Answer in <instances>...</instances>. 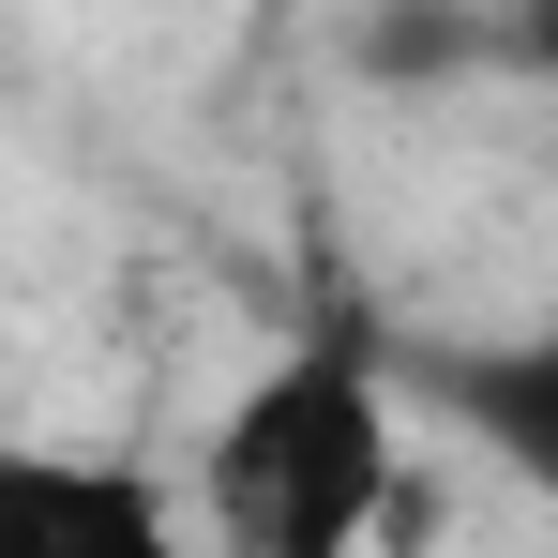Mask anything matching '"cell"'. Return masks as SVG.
I'll return each instance as SVG.
<instances>
[{"instance_id": "6da1fadb", "label": "cell", "mask_w": 558, "mask_h": 558, "mask_svg": "<svg viewBox=\"0 0 558 558\" xmlns=\"http://www.w3.org/2000/svg\"><path fill=\"white\" fill-rule=\"evenodd\" d=\"M408 468V363L363 317L287 332L196 438V544L211 558H377Z\"/></svg>"}, {"instance_id": "277c9868", "label": "cell", "mask_w": 558, "mask_h": 558, "mask_svg": "<svg viewBox=\"0 0 558 558\" xmlns=\"http://www.w3.org/2000/svg\"><path fill=\"white\" fill-rule=\"evenodd\" d=\"M483 76L558 92V0H483Z\"/></svg>"}, {"instance_id": "3957f363", "label": "cell", "mask_w": 558, "mask_h": 558, "mask_svg": "<svg viewBox=\"0 0 558 558\" xmlns=\"http://www.w3.org/2000/svg\"><path fill=\"white\" fill-rule=\"evenodd\" d=\"M408 392L453 423L468 453L498 468V483H529L558 513V332H498V348H423Z\"/></svg>"}, {"instance_id": "5b68a950", "label": "cell", "mask_w": 558, "mask_h": 558, "mask_svg": "<svg viewBox=\"0 0 558 558\" xmlns=\"http://www.w3.org/2000/svg\"><path fill=\"white\" fill-rule=\"evenodd\" d=\"M272 15H302V0H272Z\"/></svg>"}, {"instance_id": "7a4b0ae2", "label": "cell", "mask_w": 558, "mask_h": 558, "mask_svg": "<svg viewBox=\"0 0 558 558\" xmlns=\"http://www.w3.org/2000/svg\"><path fill=\"white\" fill-rule=\"evenodd\" d=\"M0 558H211V544L167 468L76 453V438H0Z\"/></svg>"}]
</instances>
